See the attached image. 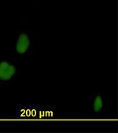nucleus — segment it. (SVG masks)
<instances>
[{
  "instance_id": "f257e3e1",
  "label": "nucleus",
  "mask_w": 118,
  "mask_h": 133,
  "mask_svg": "<svg viewBox=\"0 0 118 133\" xmlns=\"http://www.w3.org/2000/svg\"><path fill=\"white\" fill-rule=\"evenodd\" d=\"M16 72V68L14 65L6 61L0 62V81H6L14 76Z\"/></svg>"
},
{
  "instance_id": "7ed1b4c3",
  "label": "nucleus",
  "mask_w": 118,
  "mask_h": 133,
  "mask_svg": "<svg viewBox=\"0 0 118 133\" xmlns=\"http://www.w3.org/2000/svg\"><path fill=\"white\" fill-rule=\"evenodd\" d=\"M103 107V100L100 95H97L94 100L93 103V110L95 113L99 112Z\"/></svg>"
},
{
  "instance_id": "f03ea898",
  "label": "nucleus",
  "mask_w": 118,
  "mask_h": 133,
  "mask_svg": "<svg viewBox=\"0 0 118 133\" xmlns=\"http://www.w3.org/2000/svg\"><path fill=\"white\" fill-rule=\"evenodd\" d=\"M31 41L29 36L26 33H21L17 40L16 49L19 54H24L27 52L28 48L30 47Z\"/></svg>"
}]
</instances>
